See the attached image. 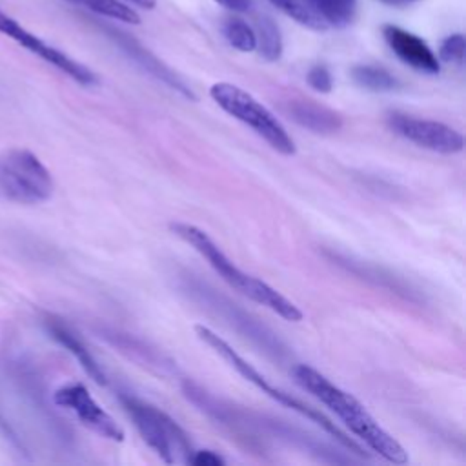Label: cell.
Listing matches in <instances>:
<instances>
[{"instance_id":"cell-1","label":"cell","mask_w":466,"mask_h":466,"mask_svg":"<svg viewBox=\"0 0 466 466\" xmlns=\"http://www.w3.org/2000/svg\"><path fill=\"white\" fill-rule=\"evenodd\" d=\"M291 375L302 390L329 408L371 451L391 464H406L410 461L402 444L393 439L351 393L340 390L308 364H295L291 368Z\"/></svg>"},{"instance_id":"cell-2","label":"cell","mask_w":466,"mask_h":466,"mask_svg":"<svg viewBox=\"0 0 466 466\" xmlns=\"http://www.w3.org/2000/svg\"><path fill=\"white\" fill-rule=\"evenodd\" d=\"M169 229L178 238L187 242L202 258H206L215 273L240 295L271 309L273 313L289 322L302 320V311L289 299H286L280 291H277L264 280L248 275L240 268H237L204 229L187 222H171Z\"/></svg>"},{"instance_id":"cell-3","label":"cell","mask_w":466,"mask_h":466,"mask_svg":"<svg viewBox=\"0 0 466 466\" xmlns=\"http://www.w3.org/2000/svg\"><path fill=\"white\" fill-rule=\"evenodd\" d=\"M195 333H197V337H198L204 344H208L217 355H220L233 370H237L248 382H251L253 386H257L262 393H266L268 397H271V399L277 400L279 404L289 408L291 411H297L299 415H302V417H306L308 420H311V422H315L317 426H320L324 431H328V433H329L339 444H342L346 450H350V451H353V453H357V455L368 457V453L364 451V448H362L360 444H357L351 437H348L331 419H328L322 411H319V410L308 406V404L302 402L300 399L293 397L291 393H286L284 390L273 386L253 364H249L240 353H237V351H235L222 337H218L213 329H209V328L204 326V324H197V326H195Z\"/></svg>"},{"instance_id":"cell-4","label":"cell","mask_w":466,"mask_h":466,"mask_svg":"<svg viewBox=\"0 0 466 466\" xmlns=\"http://www.w3.org/2000/svg\"><path fill=\"white\" fill-rule=\"evenodd\" d=\"M53 177L42 160L24 147L0 153V200L35 206L51 198Z\"/></svg>"},{"instance_id":"cell-5","label":"cell","mask_w":466,"mask_h":466,"mask_svg":"<svg viewBox=\"0 0 466 466\" xmlns=\"http://www.w3.org/2000/svg\"><path fill=\"white\" fill-rule=\"evenodd\" d=\"M120 402L131 417L144 442L167 464L189 461L193 448L187 433L167 413L157 406L137 399L131 393H120Z\"/></svg>"},{"instance_id":"cell-6","label":"cell","mask_w":466,"mask_h":466,"mask_svg":"<svg viewBox=\"0 0 466 466\" xmlns=\"http://www.w3.org/2000/svg\"><path fill=\"white\" fill-rule=\"evenodd\" d=\"M209 96L233 118L251 127L275 151L282 155H295L297 146L280 120L262 106L253 95L229 82H217L209 87Z\"/></svg>"},{"instance_id":"cell-7","label":"cell","mask_w":466,"mask_h":466,"mask_svg":"<svg viewBox=\"0 0 466 466\" xmlns=\"http://www.w3.org/2000/svg\"><path fill=\"white\" fill-rule=\"evenodd\" d=\"M0 33L5 35L7 38H11L13 42H16L20 47L36 55L44 62L60 69L64 75H67L69 78H73L80 86L89 87V86H95L98 82L96 75L89 67L76 62L69 55H66L64 51L53 47L51 44L44 42L40 36H36L29 29H25L18 20H15L13 16H9L4 11H0Z\"/></svg>"},{"instance_id":"cell-8","label":"cell","mask_w":466,"mask_h":466,"mask_svg":"<svg viewBox=\"0 0 466 466\" xmlns=\"http://www.w3.org/2000/svg\"><path fill=\"white\" fill-rule=\"evenodd\" d=\"M388 126L402 138L435 153L453 155L464 147V137L451 126L437 120L417 118L395 111L388 115Z\"/></svg>"},{"instance_id":"cell-9","label":"cell","mask_w":466,"mask_h":466,"mask_svg":"<svg viewBox=\"0 0 466 466\" xmlns=\"http://www.w3.org/2000/svg\"><path fill=\"white\" fill-rule=\"evenodd\" d=\"M55 404L71 411L86 428L98 433L104 439L122 442L126 433L122 426L93 399L89 390L82 382H67L60 386L53 395Z\"/></svg>"},{"instance_id":"cell-10","label":"cell","mask_w":466,"mask_h":466,"mask_svg":"<svg viewBox=\"0 0 466 466\" xmlns=\"http://www.w3.org/2000/svg\"><path fill=\"white\" fill-rule=\"evenodd\" d=\"M382 35L390 49L410 67L428 75H437L441 71L437 55L417 35L397 25H384Z\"/></svg>"},{"instance_id":"cell-11","label":"cell","mask_w":466,"mask_h":466,"mask_svg":"<svg viewBox=\"0 0 466 466\" xmlns=\"http://www.w3.org/2000/svg\"><path fill=\"white\" fill-rule=\"evenodd\" d=\"M284 111L293 122L319 135L337 133L342 127V116L335 109L309 98H291L286 102Z\"/></svg>"},{"instance_id":"cell-12","label":"cell","mask_w":466,"mask_h":466,"mask_svg":"<svg viewBox=\"0 0 466 466\" xmlns=\"http://www.w3.org/2000/svg\"><path fill=\"white\" fill-rule=\"evenodd\" d=\"M46 329L49 333V337L53 340H56L62 348H66L82 366V370L96 382V384H106L107 377L102 370V366L96 362V359L93 357V353L89 351V348L84 344V340L62 320L58 319H49L46 320Z\"/></svg>"},{"instance_id":"cell-13","label":"cell","mask_w":466,"mask_h":466,"mask_svg":"<svg viewBox=\"0 0 466 466\" xmlns=\"http://www.w3.org/2000/svg\"><path fill=\"white\" fill-rule=\"evenodd\" d=\"M326 27H346L357 13V0H302Z\"/></svg>"},{"instance_id":"cell-14","label":"cell","mask_w":466,"mask_h":466,"mask_svg":"<svg viewBox=\"0 0 466 466\" xmlns=\"http://www.w3.org/2000/svg\"><path fill=\"white\" fill-rule=\"evenodd\" d=\"M351 76H353L355 84H359L360 87L377 91V93L393 91L399 86L397 78L390 71H386L384 67H379V66H370V64L355 66L351 69Z\"/></svg>"},{"instance_id":"cell-15","label":"cell","mask_w":466,"mask_h":466,"mask_svg":"<svg viewBox=\"0 0 466 466\" xmlns=\"http://www.w3.org/2000/svg\"><path fill=\"white\" fill-rule=\"evenodd\" d=\"M255 36H257V49L262 58H266L268 62H275L280 58L282 55L280 31L269 16H260L257 20Z\"/></svg>"},{"instance_id":"cell-16","label":"cell","mask_w":466,"mask_h":466,"mask_svg":"<svg viewBox=\"0 0 466 466\" xmlns=\"http://www.w3.org/2000/svg\"><path fill=\"white\" fill-rule=\"evenodd\" d=\"M64 2L80 5L84 9H89L96 15H102V16H107L113 20H120V22H127V24L140 22L138 13L133 7L122 4L120 0H64Z\"/></svg>"},{"instance_id":"cell-17","label":"cell","mask_w":466,"mask_h":466,"mask_svg":"<svg viewBox=\"0 0 466 466\" xmlns=\"http://www.w3.org/2000/svg\"><path fill=\"white\" fill-rule=\"evenodd\" d=\"M222 33H224V38L228 40V44L242 53H249V51L257 49L255 29L240 18L226 20Z\"/></svg>"},{"instance_id":"cell-18","label":"cell","mask_w":466,"mask_h":466,"mask_svg":"<svg viewBox=\"0 0 466 466\" xmlns=\"http://www.w3.org/2000/svg\"><path fill=\"white\" fill-rule=\"evenodd\" d=\"M269 2L309 29H326V25L306 7L302 0H269Z\"/></svg>"},{"instance_id":"cell-19","label":"cell","mask_w":466,"mask_h":466,"mask_svg":"<svg viewBox=\"0 0 466 466\" xmlns=\"http://www.w3.org/2000/svg\"><path fill=\"white\" fill-rule=\"evenodd\" d=\"M464 49H466V40L461 33L450 35L441 42L439 47V58L446 64H461L464 58Z\"/></svg>"},{"instance_id":"cell-20","label":"cell","mask_w":466,"mask_h":466,"mask_svg":"<svg viewBox=\"0 0 466 466\" xmlns=\"http://www.w3.org/2000/svg\"><path fill=\"white\" fill-rule=\"evenodd\" d=\"M306 80H308L309 87H313V89L319 91V93H329L331 87H333L331 75H329L328 67H324V66H313V67L308 71Z\"/></svg>"},{"instance_id":"cell-21","label":"cell","mask_w":466,"mask_h":466,"mask_svg":"<svg viewBox=\"0 0 466 466\" xmlns=\"http://www.w3.org/2000/svg\"><path fill=\"white\" fill-rule=\"evenodd\" d=\"M0 437H2L16 453H20V455H25V453H27V450H25L22 439L18 437L16 430L13 428V424L5 419V415L2 413V410H0Z\"/></svg>"},{"instance_id":"cell-22","label":"cell","mask_w":466,"mask_h":466,"mask_svg":"<svg viewBox=\"0 0 466 466\" xmlns=\"http://www.w3.org/2000/svg\"><path fill=\"white\" fill-rule=\"evenodd\" d=\"M187 464L195 466H224L226 459L213 450H193Z\"/></svg>"},{"instance_id":"cell-23","label":"cell","mask_w":466,"mask_h":466,"mask_svg":"<svg viewBox=\"0 0 466 466\" xmlns=\"http://www.w3.org/2000/svg\"><path fill=\"white\" fill-rule=\"evenodd\" d=\"M215 2L229 11H237V13H246L253 7V0H215Z\"/></svg>"},{"instance_id":"cell-24","label":"cell","mask_w":466,"mask_h":466,"mask_svg":"<svg viewBox=\"0 0 466 466\" xmlns=\"http://www.w3.org/2000/svg\"><path fill=\"white\" fill-rule=\"evenodd\" d=\"M133 2L142 5V7H146V9H153L155 4H157V0H133Z\"/></svg>"},{"instance_id":"cell-25","label":"cell","mask_w":466,"mask_h":466,"mask_svg":"<svg viewBox=\"0 0 466 466\" xmlns=\"http://www.w3.org/2000/svg\"><path fill=\"white\" fill-rule=\"evenodd\" d=\"M384 2H390V4H399V2H411V0H384Z\"/></svg>"}]
</instances>
